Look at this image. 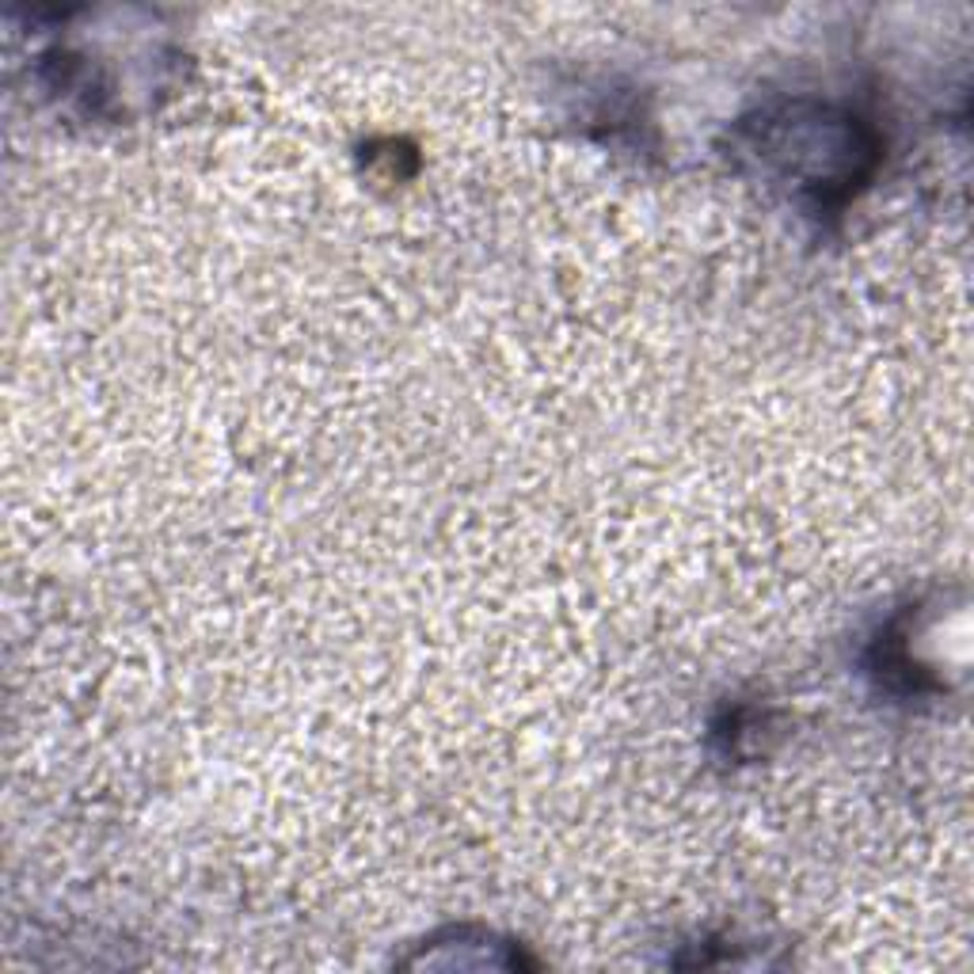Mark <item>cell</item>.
Instances as JSON below:
<instances>
[{"mask_svg": "<svg viewBox=\"0 0 974 974\" xmlns=\"http://www.w3.org/2000/svg\"><path fill=\"white\" fill-rule=\"evenodd\" d=\"M841 122H845V119H841ZM841 122L827 119V111H822V122H819V119H811V126H807V137H815V130H819V134H822V142H827V137L833 134V130L841 126ZM807 137L799 134L792 145H796V148H804V145H807ZM777 164L784 168V176H796V179L804 176V168H807V164H811V168H815V171H811V191H822V176H819V161H815V153H796V156H784V161H777ZM822 195H827V191H822Z\"/></svg>", "mask_w": 974, "mask_h": 974, "instance_id": "obj_1", "label": "cell"}]
</instances>
